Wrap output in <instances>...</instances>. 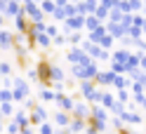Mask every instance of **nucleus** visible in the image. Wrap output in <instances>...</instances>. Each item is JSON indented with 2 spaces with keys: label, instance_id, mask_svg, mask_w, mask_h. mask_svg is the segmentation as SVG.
Returning <instances> with one entry per match:
<instances>
[{
  "label": "nucleus",
  "instance_id": "nucleus-1",
  "mask_svg": "<svg viewBox=\"0 0 146 134\" xmlns=\"http://www.w3.org/2000/svg\"><path fill=\"white\" fill-rule=\"evenodd\" d=\"M29 96V85L24 78H14L12 80V101H24Z\"/></svg>",
  "mask_w": 146,
  "mask_h": 134
},
{
  "label": "nucleus",
  "instance_id": "nucleus-2",
  "mask_svg": "<svg viewBox=\"0 0 146 134\" xmlns=\"http://www.w3.org/2000/svg\"><path fill=\"white\" fill-rule=\"evenodd\" d=\"M14 47V33L0 28V50H12Z\"/></svg>",
  "mask_w": 146,
  "mask_h": 134
},
{
  "label": "nucleus",
  "instance_id": "nucleus-3",
  "mask_svg": "<svg viewBox=\"0 0 146 134\" xmlns=\"http://www.w3.org/2000/svg\"><path fill=\"white\" fill-rule=\"evenodd\" d=\"M3 14H5V17H12V19H14V17H19V14H24V12H21V3H14V0H10V3L5 5Z\"/></svg>",
  "mask_w": 146,
  "mask_h": 134
},
{
  "label": "nucleus",
  "instance_id": "nucleus-4",
  "mask_svg": "<svg viewBox=\"0 0 146 134\" xmlns=\"http://www.w3.org/2000/svg\"><path fill=\"white\" fill-rule=\"evenodd\" d=\"M29 19H26V14H19V17H14V28H17V33H26L29 31Z\"/></svg>",
  "mask_w": 146,
  "mask_h": 134
},
{
  "label": "nucleus",
  "instance_id": "nucleus-5",
  "mask_svg": "<svg viewBox=\"0 0 146 134\" xmlns=\"http://www.w3.org/2000/svg\"><path fill=\"white\" fill-rule=\"evenodd\" d=\"M45 118H47V111H45L42 106H35V108H33V115H31V122H33V125H40V122H45Z\"/></svg>",
  "mask_w": 146,
  "mask_h": 134
},
{
  "label": "nucleus",
  "instance_id": "nucleus-6",
  "mask_svg": "<svg viewBox=\"0 0 146 134\" xmlns=\"http://www.w3.org/2000/svg\"><path fill=\"white\" fill-rule=\"evenodd\" d=\"M71 113L76 115V118H87V113H90V108H87V104H73V108H71Z\"/></svg>",
  "mask_w": 146,
  "mask_h": 134
},
{
  "label": "nucleus",
  "instance_id": "nucleus-7",
  "mask_svg": "<svg viewBox=\"0 0 146 134\" xmlns=\"http://www.w3.org/2000/svg\"><path fill=\"white\" fill-rule=\"evenodd\" d=\"M50 83H64V71L59 66H50Z\"/></svg>",
  "mask_w": 146,
  "mask_h": 134
},
{
  "label": "nucleus",
  "instance_id": "nucleus-8",
  "mask_svg": "<svg viewBox=\"0 0 146 134\" xmlns=\"http://www.w3.org/2000/svg\"><path fill=\"white\" fill-rule=\"evenodd\" d=\"M14 122L19 125V127H29V125H31V118H29L24 111H17V113H14Z\"/></svg>",
  "mask_w": 146,
  "mask_h": 134
},
{
  "label": "nucleus",
  "instance_id": "nucleus-9",
  "mask_svg": "<svg viewBox=\"0 0 146 134\" xmlns=\"http://www.w3.org/2000/svg\"><path fill=\"white\" fill-rule=\"evenodd\" d=\"M33 40H35V45H40V47H50V45H52V38L47 33H38Z\"/></svg>",
  "mask_w": 146,
  "mask_h": 134
},
{
  "label": "nucleus",
  "instance_id": "nucleus-10",
  "mask_svg": "<svg viewBox=\"0 0 146 134\" xmlns=\"http://www.w3.org/2000/svg\"><path fill=\"white\" fill-rule=\"evenodd\" d=\"M54 122L61 125V127H66V125L71 122V118H68V113H66V111H59V113H54Z\"/></svg>",
  "mask_w": 146,
  "mask_h": 134
},
{
  "label": "nucleus",
  "instance_id": "nucleus-11",
  "mask_svg": "<svg viewBox=\"0 0 146 134\" xmlns=\"http://www.w3.org/2000/svg\"><path fill=\"white\" fill-rule=\"evenodd\" d=\"M38 7L42 10V14H52L57 5H54V0H40V3H38Z\"/></svg>",
  "mask_w": 146,
  "mask_h": 134
},
{
  "label": "nucleus",
  "instance_id": "nucleus-12",
  "mask_svg": "<svg viewBox=\"0 0 146 134\" xmlns=\"http://www.w3.org/2000/svg\"><path fill=\"white\" fill-rule=\"evenodd\" d=\"M113 75L115 73H97L94 80H97V83H102V85H108V83H113Z\"/></svg>",
  "mask_w": 146,
  "mask_h": 134
},
{
  "label": "nucleus",
  "instance_id": "nucleus-13",
  "mask_svg": "<svg viewBox=\"0 0 146 134\" xmlns=\"http://www.w3.org/2000/svg\"><path fill=\"white\" fill-rule=\"evenodd\" d=\"M12 113H14L12 101H0V115H12Z\"/></svg>",
  "mask_w": 146,
  "mask_h": 134
},
{
  "label": "nucleus",
  "instance_id": "nucleus-14",
  "mask_svg": "<svg viewBox=\"0 0 146 134\" xmlns=\"http://www.w3.org/2000/svg\"><path fill=\"white\" fill-rule=\"evenodd\" d=\"M83 129V118H73L68 122V132H80Z\"/></svg>",
  "mask_w": 146,
  "mask_h": 134
},
{
  "label": "nucleus",
  "instance_id": "nucleus-15",
  "mask_svg": "<svg viewBox=\"0 0 146 134\" xmlns=\"http://www.w3.org/2000/svg\"><path fill=\"white\" fill-rule=\"evenodd\" d=\"M54 96H57V92H52V89H40V99L42 101H54Z\"/></svg>",
  "mask_w": 146,
  "mask_h": 134
},
{
  "label": "nucleus",
  "instance_id": "nucleus-16",
  "mask_svg": "<svg viewBox=\"0 0 146 134\" xmlns=\"http://www.w3.org/2000/svg\"><path fill=\"white\" fill-rule=\"evenodd\" d=\"M52 17H54V19H57V21H64V19H66V14H64V7H54Z\"/></svg>",
  "mask_w": 146,
  "mask_h": 134
},
{
  "label": "nucleus",
  "instance_id": "nucleus-17",
  "mask_svg": "<svg viewBox=\"0 0 146 134\" xmlns=\"http://www.w3.org/2000/svg\"><path fill=\"white\" fill-rule=\"evenodd\" d=\"M45 33H47L50 38H54V35H59V28L57 26H45Z\"/></svg>",
  "mask_w": 146,
  "mask_h": 134
},
{
  "label": "nucleus",
  "instance_id": "nucleus-18",
  "mask_svg": "<svg viewBox=\"0 0 146 134\" xmlns=\"http://www.w3.org/2000/svg\"><path fill=\"white\" fill-rule=\"evenodd\" d=\"M54 129H52V125H47V122H40V134H52Z\"/></svg>",
  "mask_w": 146,
  "mask_h": 134
},
{
  "label": "nucleus",
  "instance_id": "nucleus-19",
  "mask_svg": "<svg viewBox=\"0 0 146 134\" xmlns=\"http://www.w3.org/2000/svg\"><path fill=\"white\" fill-rule=\"evenodd\" d=\"M52 45H66V35H54V38H52Z\"/></svg>",
  "mask_w": 146,
  "mask_h": 134
},
{
  "label": "nucleus",
  "instance_id": "nucleus-20",
  "mask_svg": "<svg viewBox=\"0 0 146 134\" xmlns=\"http://www.w3.org/2000/svg\"><path fill=\"white\" fill-rule=\"evenodd\" d=\"M19 125H17V122H10V125H7V132H10V134H19Z\"/></svg>",
  "mask_w": 146,
  "mask_h": 134
},
{
  "label": "nucleus",
  "instance_id": "nucleus-21",
  "mask_svg": "<svg viewBox=\"0 0 146 134\" xmlns=\"http://www.w3.org/2000/svg\"><path fill=\"white\" fill-rule=\"evenodd\" d=\"M10 64H7V61H3V64H0V75H7V73H10Z\"/></svg>",
  "mask_w": 146,
  "mask_h": 134
},
{
  "label": "nucleus",
  "instance_id": "nucleus-22",
  "mask_svg": "<svg viewBox=\"0 0 146 134\" xmlns=\"http://www.w3.org/2000/svg\"><path fill=\"white\" fill-rule=\"evenodd\" d=\"M29 80H38V71L35 68H29Z\"/></svg>",
  "mask_w": 146,
  "mask_h": 134
},
{
  "label": "nucleus",
  "instance_id": "nucleus-23",
  "mask_svg": "<svg viewBox=\"0 0 146 134\" xmlns=\"http://www.w3.org/2000/svg\"><path fill=\"white\" fill-rule=\"evenodd\" d=\"M19 134H33V129H31V127H21Z\"/></svg>",
  "mask_w": 146,
  "mask_h": 134
},
{
  "label": "nucleus",
  "instance_id": "nucleus-24",
  "mask_svg": "<svg viewBox=\"0 0 146 134\" xmlns=\"http://www.w3.org/2000/svg\"><path fill=\"white\" fill-rule=\"evenodd\" d=\"M3 24H5V14L0 12V28H3Z\"/></svg>",
  "mask_w": 146,
  "mask_h": 134
},
{
  "label": "nucleus",
  "instance_id": "nucleus-25",
  "mask_svg": "<svg viewBox=\"0 0 146 134\" xmlns=\"http://www.w3.org/2000/svg\"><path fill=\"white\" fill-rule=\"evenodd\" d=\"M5 129V125H3V118H0V132H3Z\"/></svg>",
  "mask_w": 146,
  "mask_h": 134
},
{
  "label": "nucleus",
  "instance_id": "nucleus-26",
  "mask_svg": "<svg viewBox=\"0 0 146 134\" xmlns=\"http://www.w3.org/2000/svg\"><path fill=\"white\" fill-rule=\"evenodd\" d=\"M33 3H35V5H38V3H40V0H33Z\"/></svg>",
  "mask_w": 146,
  "mask_h": 134
}]
</instances>
